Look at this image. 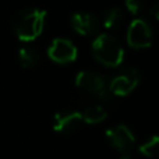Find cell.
Masks as SVG:
<instances>
[{"label": "cell", "mask_w": 159, "mask_h": 159, "mask_svg": "<svg viewBox=\"0 0 159 159\" xmlns=\"http://www.w3.org/2000/svg\"><path fill=\"white\" fill-rule=\"evenodd\" d=\"M93 57L106 67H119L123 63L124 49L120 41L109 34H101L92 42Z\"/></svg>", "instance_id": "obj_2"}, {"label": "cell", "mask_w": 159, "mask_h": 159, "mask_svg": "<svg viewBox=\"0 0 159 159\" xmlns=\"http://www.w3.org/2000/svg\"><path fill=\"white\" fill-rule=\"evenodd\" d=\"M18 61L22 69H32L39 61V53L32 46H21L18 50Z\"/></svg>", "instance_id": "obj_10"}, {"label": "cell", "mask_w": 159, "mask_h": 159, "mask_svg": "<svg viewBox=\"0 0 159 159\" xmlns=\"http://www.w3.org/2000/svg\"><path fill=\"white\" fill-rule=\"evenodd\" d=\"M82 117L78 110L64 109L53 116V130L59 134H73L81 127Z\"/></svg>", "instance_id": "obj_8"}, {"label": "cell", "mask_w": 159, "mask_h": 159, "mask_svg": "<svg viewBox=\"0 0 159 159\" xmlns=\"http://www.w3.org/2000/svg\"><path fill=\"white\" fill-rule=\"evenodd\" d=\"M158 8H159V4L158 3H155L154 6H152V8H151V13H152V16H154V18H159V14H158Z\"/></svg>", "instance_id": "obj_15"}, {"label": "cell", "mask_w": 159, "mask_h": 159, "mask_svg": "<svg viewBox=\"0 0 159 159\" xmlns=\"http://www.w3.org/2000/svg\"><path fill=\"white\" fill-rule=\"evenodd\" d=\"M70 24H71L73 30L77 34L82 36H91L98 31L99 28V20L96 16L91 13H74L70 18Z\"/></svg>", "instance_id": "obj_9"}, {"label": "cell", "mask_w": 159, "mask_h": 159, "mask_svg": "<svg viewBox=\"0 0 159 159\" xmlns=\"http://www.w3.org/2000/svg\"><path fill=\"white\" fill-rule=\"evenodd\" d=\"M158 145H159V137L158 135H152L151 138H148L147 141H144L140 147H138V151L141 155L147 158H152L157 155L158 152Z\"/></svg>", "instance_id": "obj_13"}, {"label": "cell", "mask_w": 159, "mask_h": 159, "mask_svg": "<svg viewBox=\"0 0 159 159\" xmlns=\"http://www.w3.org/2000/svg\"><path fill=\"white\" fill-rule=\"evenodd\" d=\"M124 13L120 7H110L103 14V25L106 30H117L123 24Z\"/></svg>", "instance_id": "obj_12"}, {"label": "cell", "mask_w": 159, "mask_h": 159, "mask_svg": "<svg viewBox=\"0 0 159 159\" xmlns=\"http://www.w3.org/2000/svg\"><path fill=\"white\" fill-rule=\"evenodd\" d=\"M154 39L152 28L145 20H133L127 30V43L133 49H145L149 48Z\"/></svg>", "instance_id": "obj_4"}, {"label": "cell", "mask_w": 159, "mask_h": 159, "mask_svg": "<svg viewBox=\"0 0 159 159\" xmlns=\"http://www.w3.org/2000/svg\"><path fill=\"white\" fill-rule=\"evenodd\" d=\"M75 85L81 91L99 99H106L110 93L109 82L106 81V78L95 71H89V70H82V71L77 73Z\"/></svg>", "instance_id": "obj_3"}, {"label": "cell", "mask_w": 159, "mask_h": 159, "mask_svg": "<svg viewBox=\"0 0 159 159\" xmlns=\"http://www.w3.org/2000/svg\"><path fill=\"white\" fill-rule=\"evenodd\" d=\"M140 84V71L134 67H127L109 82V92L116 96H127Z\"/></svg>", "instance_id": "obj_5"}, {"label": "cell", "mask_w": 159, "mask_h": 159, "mask_svg": "<svg viewBox=\"0 0 159 159\" xmlns=\"http://www.w3.org/2000/svg\"><path fill=\"white\" fill-rule=\"evenodd\" d=\"M77 48L70 39L66 38H56L52 41L50 46L48 48V56L55 63L59 64H69L77 59Z\"/></svg>", "instance_id": "obj_7"}, {"label": "cell", "mask_w": 159, "mask_h": 159, "mask_svg": "<svg viewBox=\"0 0 159 159\" xmlns=\"http://www.w3.org/2000/svg\"><path fill=\"white\" fill-rule=\"evenodd\" d=\"M120 159H134V158L131 157V154H130V152H124V154L120 155Z\"/></svg>", "instance_id": "obj_16"}, {"label": "cell", "mask_w": 159, "mask_h": 159, "mask_svg": "<svg viewBox=\"0 0 159 159\" xmlns=\"http://www.w3.org/2000/svg\"><path fill=\"white\" fill-rule=\"evenodd\" d=\"M106 140L115 149H117L120 154L130 152L135 145V135L134 133L127 127L126 124H117L115 127H110L106 130Z\"/></svg>", "instance_id": "obj_6"}, {"label": "cell", "mask_w": 159, "mask_h": 159, "mask_svg": "<svg viewBox=\"0 0 159 159\" xmlns=\"http://www.w3.org/2000/svg\"><path fill=\"white\" fill-rule=\"evenodd\" d=\"M106 116H107V112L103 109V106H99V105L88 106L81 113L82 123H87V124H99L106 119Z\"/></svg>", "instance_id": "obj_11"}, {"label": "cell", "mask_w": 159, "mask_h": 159, "mask_svg": "<svg viewBox=\"0 0 159 159\" xmlns=\"http://www.w3.org/2000/svg\"><path fill=\"white\" fill-rule=\"evenodd\" d=\"M124 4L131 14H140L144 8V0H126Z\"/></svg>", "instance_id": "obj_14"}, {"label": "cell", "mask_w": 159, "mask_h": 159, "mask_svg": "<svg viewBox=\"0 0 159 159\" xmlns=\"http://www.w3.org/2000/svg\"><path fill=\"white\" fill-rule=\"evenodd\" d=\"M46 11L42 8H24L14 14L11 27L17 38L22 42H32L45 28Z\"/></svg>", "instance_id": "obj_1"}]
</instances>
